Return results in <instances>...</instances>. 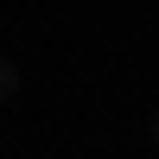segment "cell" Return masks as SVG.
<instances>
[{
    "label": "cell",
    "mask_w": 159,
    "mask_h": 159,
    "mask_svg": "<svg viewBox=\"0 0 159 159\" xmlns=\"http://www.w3.org/2000/svg\"><path fill=\"white\" fill-rule=\"evenodd\" d=\"M13 89H19V64H7V57H0V96H13Z\"/></svg>",
    "instance_id": "cell-1"
},
{
    "label": "cell",
    "mask_w": 159,
    "mask_h": 159,
    "mask_svg": "<svg viewBox=\"0 0 159 159\" xmlns=\"http://www.w3.org/2000/svg\"><path fill=\"white\" fill-rule=\"evenodd\" d=\"M153 140H159V115H153Z\"/></svg>",
    "instance_id": "cell-2"
}]
</instances>
